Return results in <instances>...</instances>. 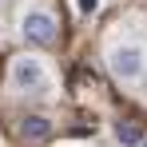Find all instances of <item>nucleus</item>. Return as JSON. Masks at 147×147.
<instances>
[{"instance_id":"obj_1","label":"nucleus","mask_w":147,"mask_h":147,"mask_svg":"<svg viewBox=\"0 0 147 147\" xmlns=\"http://www.w3.org/2000/svg\"><path fill=\"white\" fill-rule=\"evenodd\" d=\"M103 60H107V72L119 88H143L147 84V44L139 36H123V32L111 36Z\"/></svg>"},{"instance_id":"obj_4","label":"nucleus","mask_w":147,"mask_h":147,"mask_svg":"<svg viewBox=\"0 0 147 147\" xmlns=\"http://www.w3.org/2000/svg\"><path fill=\"white\" fill-rule=\"evenodd\" d=\"M20 123H24V127H20V135H24L28 143H36V139H44V135L52 131V123L44 119V115H28V119H20Z\"/></svg>"},{"instance_id":"obj_2","label":"nucleus","mask_w":147,"mask_h":147,"mask_svg":"<svg viewBox=\"0 0 147 147\" xmlns=\"http://www.w3.org/2000/svg\"><path fill=\"white\" fill-rule=\"evenodd\" d=\"M8 88L16 96H28V99H52L56 96V72H52V64L44 56L20 52L8 64Z\"/></svg>"},{"instance_id":"obj_7","label":"nucleus","mask_w":147,"mask_h":147,"mask_svg":"<svg viewBox=\"0 0 147 147\" xmlns=\"http://www.w3.org/2000/svg\"><path fill=\"white\" fill-rule=\"evenodd\" d=\"M135 147H147V143H143V139H139V143H135Z\"/></svg>"},{"instance_id":"obj_6","label":"nucleus","mask_w":147,"mask_h":147,"mask_svg":"<svg viewBox=\"0 0 147 147\" xmlns=\"http://www.w3.org/2000/svg\"><path fill=\"white\" fill-rule=\"evenodd\" d=\"M115 135H119V143H127V147H135V143H139V135H135L131 127H123V123L115 127Z\"/></svg>"},{"instance_id":"obj_5","label":"nucleus","mask_w":147,"mask_h":147,"mask_svg":"<svg viewBox=\"0 0 147 147\" xmlns=\"http://www.w3.org/2000/svg\"><path fill=\"white\" fill-rule=\"evenodd\" d=\"M72 8H76V16L88 20V16H96L99 8H103V0H72Z\"/></svg>"},{"instance_id":"obj_3","label":"nucleus","mask_w":147,"mask_h":147,"mask_svg":"<svg viewBox=\"0 0 147 147\" xmlns=\"http://www.w3.org/2000/svg\"><path fill=\"white\" fill-rule=\"evenodd\" d=\"M20 36H24L28 44H56V36H60V24H56V12L44 8V4H32L20 12Z\"/></svg>"}]
</instances>
